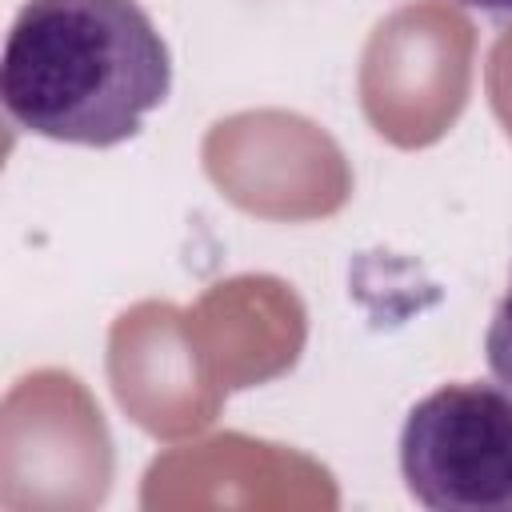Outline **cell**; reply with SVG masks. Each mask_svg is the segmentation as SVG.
<instances>
[{
  "instance_id": "obj_2",
  "label": "cell",
  "mask_w": 512,
  "mask_h": 512,
  "mask_svg": "<svg viewBox=\"0 0 512 512\" xmlns=\"http://www.w3.org/2000/svg\"><path fill=\"white\" fill-rule=\"evenodd\" d=\"M400 476L432 512H512V392L480 380L432 388L404 416Z\"/></svg>"
},
{
  "instance_id": "obj_4",
  "label": "cell",
  "mask_w": 512,
  "mask_h": 512,
  "mask_svg": "<svg viewBox=\"0 0 512 512\" xmlns=\"http://www.w3.org/2000/svg\"><path fill=\"white\" fill-rule=\"evenodd\" d=\"M472 12H484V16H500V20H512V0H456Z\"/></svg>"
},
{
  "instance_id": "obj_3",
  "label": "cell",
  "mask_w": 512,
  "mask_h": 512,
  "mask_svg": "<svg viewBox=\"0 0 512 512\" xmlns=\"http://www.w3.org/2000/svg\"><path fill=\"white\" fill-rule=\"evenodd\" d=\"M484 360H488V372L496 376V384L504 392H512V280L488 320V332H484Z\"/></svg>"
},
{
  "instance_id": "obj_1",
  "label": "cell",
  "mask_w": 512,
  "mask_h": 512,
  "mask_svg": "<svg viewBox=\"0 0 512 512\" xmlns=\"http://www.w3.org/2000/svg\"><path fill=\"white\" fill-rule=\"evenodd\" d=\"M172 92V52L140 0H24L0 60L16 128L80 148H116Z\"/></svg>"
}]
</instances>
